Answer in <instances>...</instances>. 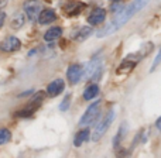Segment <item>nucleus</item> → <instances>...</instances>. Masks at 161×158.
<instances>
[{
	"label": "nucleus",
	"mask_w": 161,
	"mask_h": 158,
	"mask_svg": "<svg viewBox=\"0 0 161 158\" xmlns=\"http://www.w3.org/2000/svg\"><path fill=\"white\" fill-rule=\"evenodd\" d=\"M148 2H150V0H134V2H131L130 4L126 6V7L114 17L113 21H112L105 30H102L99 34H97V37H106V35H109V34L116 33V31L119 30V28H122L134 14L139 13Z\"/></svg>",
	"instance_id": "1"
},
{
	"label": "nucleus",
	"mask_w": 161,
	"mask_h": 158,
	"mask_svg": "<svg viewBox=\"0 0 161 158\" xmlns=\"http://www.w3.org/2000/svg\"><path fill=\"white\" fill-rule=\"evenodd\" d=\"M114 120V110H109L108 114L103 117V120L99 123V124L95 127L93 133H92V141H99L103 137V134L108 131V128L110 127V124Z\"/></svg>",
	"instance_id": "2"
},
{
	"label": "nucleus",
	"mask_w": 161,
	"mask_h": 158,
	"mask_svg": "<svg viewBox=\"0 0 161 158\" xmlns=\"http://www.w3.org/2000/svg\"><path fill=\"white\" fill-rule=\"evenodd\" d=\"M100 113V100H96L95 103H92L86 112L83 113V116L80 117L79 120V124L80 126H88V124H92V123L96 120V117L99 116Z\"/></svg>",
	"instance_id": "3"
},
{
	"label": "nucleus",
	"mask_w": 161,
	"mask_h": 158,
	"mask_svg": "<svg viewBox=\"0 0 161 158\" xmlns=\"http://www.w3.org/2000/svg\"><path fill=\"white\" fill-rule=\"evenodd\" d=\"M24 11L30 20H36L41 13V4L38 0H27L24 3Z\"/></svg>",
	"instance_id": "4"
},
{
	"label": "nucleus",
	"mask_w": 161,
	"mask_h": 158,
	"mask_svg": "<svg viewBox=\"0 0 161 158\" xmlns=\"http://www.w3.org/2000/svg\"><path fill=\"white\" fill-rule=\"evenodd\" d=\"M42 99H44V93H37L36 96L30 100V103H28L27 107L23 109V110H20L17 114H19V116H21V117H27V116H30V114H33L34 112H36V109L41 105Z\"/></svg>",
	"instance_id": "5"
},
{
	"label": "nucleus",
	"mask_w": 161,
	"mask_h": 158,
	"mask_svg": "<svg viewBox=\"0 0 161 158\" xmlns=\"http://www.w3.org/2000/svg\"><path fill=\"white\" fill-rule=\"evenodd\" d=\"M102 71V61L99 58L93 59L89 62V65L86 67L85 71V79H97Z\"/></svg>",
	"instance_id": "6"
},
{
	"label": "nucleus",
	"mask_w": 161,
	"mask_h": 158,
	"mask_svg": "<svg viewBox=\"0 0 161 158\" xmlns=\"http://www.w3.org/2000/svg\"><path fill=\"white\" fill-rule=\"evenodd\" d=\"M20 47H21V42L16 37H7L3 42H0V50L4 52H13V51L19 50Z\"/></svg>",
	"instance_id": "7"
},
{
	"label": "nucleus",
	"mask_w": 161,
	"mask_h": 158,
	"mask_svg": "<svg viewBox=\"0 0 161 158\" xmlns=\"http://www.w3.org/2000/svg\"><path fill=\"white\" fill-rule=\"evenodd\" d=\"M64 88H65L64 80H62V79H55V80H53V82L47 86V93L50 95V96H53V97L54 96H58V95L64 90Z\"/></svg>",
	"instance_id": "8"
},
{
	"label": "nucleus",
	"mask_w": 161,
	"mask_h": 158,
	"mask_svg": "<svg viewBox=\"0 0 161 158\" xmlns=\"http://www.w3.org/2000/svg\"><path fill=\"white\" fill-rule=\"evenodd\" d=\"M105 17H106V11L103 10V8H96V10L92 11V14L88 17V21H89V24H92V25H97L105 21Z\"/></svg>",
	"instance_id": "9"
},
{
	"label": "nucleus",
	"mask_w": 161,
	"mask_h": 158,
	"mask_svg": "<svg viewBox=\"0 0 161 158\" xmlns=\"http://www.w3.org/2000/svg\"><path fill=\"white\" fill-rule=\"evenodd\" d=\"M57 20V14H55V11L53 10V8H47V10H42L41 13H40V16H38V21H40V24H50V23H53V21H55Z\"/></svg>",
	"instance_id": "10"
},
{
	"label": "nucleus",
	"mask_w": 161,
	"mask_h": 158,
	"mask_svg": "<svg viewBox=\"0 0 161 158\" xmlns=\"http://www.w3.org/2000/svg\"><path fill=\"white\" fill-rule=\"evenodd\" d=\"M80 74H82V68L80 65H71L67 71V78L71 83H76L80 79Z\"/></svg>",
	"instance_id": "11"
},
{
	"label": "nucleus",
	"mask_w": 161,
	"mask_h": 158,
	"mask_svg": "<svg viewBox=\"0 0 161 158\" xmlns=\"http://www.w3.org/2000/svg\"><path fill=\"white\" fill-rule=\"evenodd\" d=\"M62 34V28L61 27H53L44 34V40L45 41H54V40H58Z\"/></svg>",
	"instance_id": "12"
},
{
	"label": "nucleus",
	"mask_w": 161,
	"mask_h": 158,
	"mask_svg": "<svg viewBox=\"0 0 161 158\" xmlns=\"http://www.w3.org/2000/svg\"><path fill=\"white\" fill-rule=\"evenodd\" d=\"M97 93H99V86L97 85H89L88 88L85 89V92H83V99L92 100L93 97L97 96Z\"/></svg>",
	"instance_id": "13"
},
{
	"label": "nucleus",
	"mask_w": 161,
	"mask_h": 158,
	"mask_svg": "<svg viewBox=\"0 0 161 158\" xmlns=\"http://www.w3.org/2000/svg\"><path fill=\"white\" fill-rule=\"evenodd\" d=\"M92 33H93V31H92L91 27H82L78 33L75 34V37H74V38H75L76 41H85L88 37L92 35Z\"/></svg>",
	"instance_id": "14"
},
{
	"label": "nucleus",
	"mask_w": 161,
	"mask_h": 158,
	"mask_svg": "<svg viewBox=\"0 0 161 158\" xmlns=\"http://www.w3.org/2000/svg\"><path fill=\"white\" fill-rule=\"evenodd\" d=\"M88 137H89V130L79 131V133L75 136V140H74V144H75V147H80V145H82L83 143L88 140Z\"/></svg>",
	"instance_id": "15"
},
{
	"label": "nucleus",
	"mask_w": 161,
	"mask_h": 158,
	"mask_svg": "<svg viewBox=\"0 0 161 158\" xmlns=\"http://www.w3.org/2000/svg\"><path fill=\"white\" fill-rule=\"evenodd\" d=\"M23 24H24V16H23L21 13L16 14L14 19H13V23H11V27L13 28H20Z\"/></svg>",
	"instance_id": "16"
},
{
	"label": "nucleus",
	"mask_w": 161,
	"mask_h": 158,
	"mask_svg": "<svg viewBox=\"0 0 161 158\" xmlns=\"http://www.w3.org/2000/svg\"><path fill=\"white\" fill-rule=\"evenodd\" d=\"M10 137H11V134L7 128H0V145L6 144L10 140Z\"/></svg>",
	"instance_id": "17"
},
{
	"label": "nucleus",
	"mask_w": 161,
	"mask_h": 158,
	"mask_svg": "<svg viewBox=\"0 0 161 158\" xmlns=\"http://www.w3.org/2000/svg\"><path fill=\"white\" fill-rule=\"evenodd\" d=\"M69 103H71V95H67V96L64 97V100H62V103L59 105V110L65 112L68 109V106H69Z\"/></svg>",
	"instance_id": "18"
},
{
	"label": "nucleus",
	"mask_w": 161,
	"mask_h": 158,
	"mask_svg": "<svg viewBox=\"0 0 161 158\" xmlns=\"http://www.w3.org/2000/svg\"><path fill=\"white\" fill-rule=\"evenodd\" d=\"M161 62V47H160V51H158V54L156 55V58H154V61H153V67H151V71H154L157 67H158V64Z\"/></svg>",
	"instance_id": "19"
},
{
	"label": "nucleus",
	"mask_w": 161,
	"mask_h": 158,
	"mask_svg": "<svg viewBox=\"0 0 161 158\" xmlns=\"http://www.w3.org/2000/svg\"><path fill=\"white\" fill-rule=\"evenodd\" d=\"M122 131H123V127L119 130V133H117L116 139L113 140V145H114V147H117V145H119V141H120V139H122Z\"/></svg>",
	"instance_id": "20"
},
{
	"label": "nucleus",
	"mask_w": 161,
	"mask_h": 158,
	"mask_svg": "<svg viewBox=\"0 0 161 158\" xmlns=\"http://www.w3.org/2000/svg\"><path fill=\"white\" fill-rule=\"evenodd\" d=\"M4 20H6V14L3 13V11H0V27H3V24H4Z\"/></svg>",
	"instance_id": "21"
},
{
	"label": "nucleus",
	"mask_w": 161,
	"mask_h": 158,
	"mask_svg": "<svg viewBox=\"0 0 161 158\" xmlns=\"http://www.w3.org/2000/svg\"><path fill=\"white\" fill-rule=\"evenodd\" d=\"M156 126H157V127H158L160 130H161V116L158 117V119H157V122H156Z\"/></svg>",
	"instance_id": "22"
}]
</instances>
